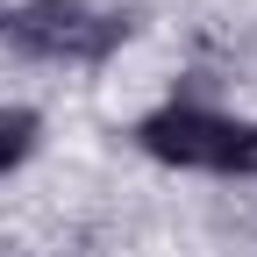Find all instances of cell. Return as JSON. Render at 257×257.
<instances>
[{"label": "cell", "mask_w": 257, "mask_h": 257, "mask_svg": "<svg viewBox=\"0 0 257 257\" xmlns=\"http://www.w3.org/2000/svg\"><path fill=\"white\" fill-rule=\"evenodd\" d=\"M136 29V15L121 0H22L15 15H0V36L29 57H64V64H93L121 50V36Z\"/></svg>", "instance_id": "1"}, {"label": "cell", "mask_w": 257, "mask_h": 257, "mask_svg": "<svg viewBox=\"0 0 257 257\" xmlns=\"http://www.w3.org/2000/svg\"><path fill=\"white\" fill-rule=\"evenodd\" d=\"M136 143L157 165H186V172H243L257 179V121L236 114H207V107H157Z\"/></svg>", "instance_id": "2"}, {"label": "cell", "mask_w": 257, "mask_h": 257, "mask_svg": "<svg viewBox=\"0 0 257 257\" xmlns=\"http://www.w3.org/2000/svg\"><path fill=\"white\" fill-rule=\"evenodd\" d=\"M36 136H43V121L29 114V107H0V172L22 165V157L36 150Z\"/></svg>", "instance_id": "3"}]
</instances>
